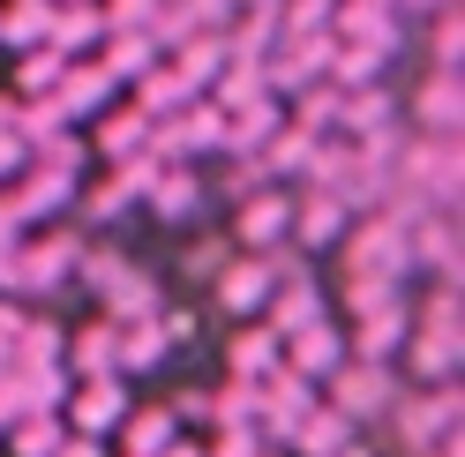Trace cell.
Wrapping results in <instances>:
<instances>
[{
  "instance_id": "cell-1",
  "label": "cell",
  "mask_w": 465,
  "mask_h": 457,
  "mask_svg": "<svg viewBox=\"0 0 465 457\" xmlns=\"http://www.w3.org/2000/svg\"><path fill=\"white\" fill-rule=\"evenodd\" d=\"M75 255H83V233H68V225H53L45 240H15L8 285H0V293H15V300H53V293H68V285H75Z\"/></svg>"
},
{
  "instance_id": "cell-2",
  "label": "cell",
  "mask_w": 465,
  "mask_h": 457,
  "mask_svg": "<svg viewBox=\"0 0 465 457\" xmlns=\"http://www.w3.org/2000/svg\"><path fill=\"white\" fill-rule=\"evenodd\" d=\"M398 173L420 188L428 210H458V195H465V135H405L398 142Z\"/></svg>"
},
{
  "instance_id": "cell-3",
  "label": "cell",
  "mask_w": 465,
  "mask_h": 457,
  "mask_svg": "<svg viewBox=\"0 0 465 457\" xmlns=\"http://www.w3.org/2000/svg\"><path fill=\"white\" fill-rule=\"evenodd\" d=\"M383 420H391V435L405 442V457H428L435 442H450L458 427H465V390H458V383L405 390V397H398V405H391Z\"/></svg>"
},
{
  "instance_id": "cell-4",
  "label": "cell",
  "mask_w": 465,
  "mask_h": 457,
  "mask_svg": "<svg viewBox=\"0 0 465 457\" xmlns=\"http://www.w3.org/2000/svg\"><path fill=\"white\" fill-rule=\"evenodd\" d=\"M338 255H345V277H391V285H413V248H405V225L375 218V210L345 225Z\"/></svg>"
},
{
  "instance_id": "cell-5",
  "label": "cell",
  "mask_w": 465,
  "mask_h": 457,
  "mask_svg": "<svg viewBox=\"0 0 465 457\" xmlns=\"http://www.w3.org/2000/svg\"><path fill=\"white\" fill-rule=\"evenodd\" d=\"M323 390H331V413H345V427H375V420L398 405V367H383V360H345Z\"/></svg>"
},
{
  "instance_id": "cell-6",
  "label": "cell",
  "mask_w": 465,
  "mask_h": 457,
  "mask_svg": "<svg viewBox=\"0 0 465 457\" xmlns=\"http://www.w3.org/2000/svg\"><path fill=\"white\" fill-rule=\"evenodd\" d=\"M285 225H293V188H255L232 203V255H271L285 248Z\"/></svg>"
},
{
  "instance_id": "cell-7",
  "label": "cell",
  "mask_w": 465,
  "mask_h": 457,
  "mask_svg": "<svg viewBox=\"0 0 465 457\" xmlns=\"http://www.w3.org/2000/svg\"><path fill=\"white\" fill-rule=\"evenodd\" d=\"M128 383L121 375H98V383H68V397H61V427L68 435H91V442H105L113 427L128 420Z\"/></svg>"
},
{
  "instance_id": "cell-8",
  "label": "cell",
  "mask_w": 465,
  "mask_h": 457,
  "mask_svg": "<svg viewBox=\"0 0 465 457\" xmlns=\"http://www.w3.org/2000/svg\"><path fill=\"white\" fill-rule=\"evenodd\" d=\"M405 135H465V75L458 68H428L413 105L398 112Z\"/></svg>"
},
{
  "instance_id": "cell-9",
  "label": "cell",
  "mask_w": 465,
  "mask_h": 457,
  "mask_svg": "<svg viewBox=\"0 0 465 457\" xmlns=\"http://www.w3.org/2000/svg\"><path fill=\"white\" fill-rule=\"evenodd\" d=\"M271 293H278V277L263 255H225V270L211 277V307H225L232 323H255L271 307Z\"/></svg>"
},
{
  "instance_id": "cell-10",
  "label": "cell",
  "mask_w": 465,
  "mask_h": 457,
  "mask_svg": "<svg viewBox=\"0 0 465 457\" xmlns=\"http://www.w3.org/2000/svg\"><path fill=\"white\" fill-rule=\"evenodd\" d=\"M308 405H315V383H301L293 367H278L271 383H255L248 420H255V435H263V442H285V435H293V427L308 420Z\"/></svg>"
},
{
  "instance_id": "cell-11",
  "label": "cell",
  "mask_w": 465,
  "mask_h": 457,
  "mask_svg": "<svg viewBox=\"0 0 465 457\" xmlns=\"http://www.w3.org/2000/svg\"><path fill=\"white\" fill-rule=\"evenodd\" d=\"M345 225H353V210H345L338 195H323V188H293V225H285V248L323 255V248L345 240Z\"/></svg>"
},
{
  "instance_id": "cell-12",
  "label": "cell",
  "mask_w": 465,
  "mask_h": 457,
  "mask_svg": "<svg viewBox=\"0 0 465 457\" xmlns=\"http://www.w3.org/2000/svg\"><path fill=\"white\" fill-rule=\"evenodd\" d=\"M278 353H285V367H293L301 383H315V390H323V383L338 375V367L353 360V353H345V330H338V316H323V323H308V330H293V337H285Z\"/></svg>"
},
{
  "instance_id": "cell-13",
  "label": "cell",
  "mask_w": 465,
  "mask_h": 457,
  "mask_svg": "<svg viewBox=\"0 0 465 457\" xmlns=\"http://www.w3.org/2000/svg\"><path fill=\"white\" fill-rule=\"evenodd\" d=\"M338 135H345V142H398V135H405L398 98L383 91V83H368V91H345V105H338Z\"/></svg>"
},
{
  "instance_id": "cell-14",
  "label": "cell",
  "mask_w": 465,
  "mask_h": 457,
  "mask_svg": "<svg viewBox=\"0 0 465 457\" xmlns=\"http://www.w3.org/2000/svg\"><path fill=\"white\" fill-rule=\"evenodd\" d=\"M135 203L151 210V218H165V225H188V218L203 210V173H195V165H165V158H158V173L143 180Z\"/></svg>"
},
{
  "instance_id": "cell-15",
  "label": "cell",
  "mask_w": 465,
  "mask_h": 457,
  "mask_svg": "<svg viewBox=\"0 0 465 457\" xmlns=\"http://www.w3.org/2000/svg\"><path fill=\"white\" fill-rule=\"evenodd\" d=\"M405 323H413V307L405 300H383V307H368V316H353V330H345V353L353 360H398V345H405Z\"/></svg>"
},
{
  "instance_id": "cell-16",
  "label": "cell",
  "mask_w": 465,
  "mask_h": 457,
  "mask_svg": "<svg viewBox=\"0 0 465 457\" xmlns=\"http://www.w3.org/2000/svg\"><path fill=\"white\" fill-rule=\"evenodd\" d=\"M113 91H121V83H113L98 61H68L61 83H53V105H61V121H98Z\"/></svg>"
},
{
  "instance_id": "cell-17",
  "label": "cell",
  "mask_w": 465,
  "mask_h": 457,
  "mask_svg": "<svg viewBox=\"0 0 465 457\" xmlns=\"http://www.w3.org/2000/svg\"><path fill=\"white\" fill-rule=\"evenodd\" d=\"M278 367H285V353H278V337L263 323H248V330L225 337V383H248L255 390V383H271Z\"/></svg>"
},
{
  "instance_id": "cell-18",
  "label": "cell",
  "mask_w": 465,
  "mask_h": 457,
  "mask_svg": "<svg viewBox=\"0 0 465 457\" xmlns=\"http://www.w3.org/2000/svg\"><path fill=\"white\" fill-rule=\"evenodd\" d=\"M323 316H331L323 285H315V277H293V285H278V293H271V307H263V330H271L278 345H285V337H293V330L323 323Z\"/></svg>"
},
{
  "instance_id": "cell-19",
  "label": "cell",
  "mask_w": 465,
  "mask_h": 457,
  "mask_svg": "<svg viewBox=\"0 0 465 457\" xmlns=\"http://www.w3.org/2000/svg\"><path fill=\"white\" fill-rule=\"evenodd\" d=\"M151 128H158V121H151L143 105H121V112L105 105V112H98V135H91V151H98L105 165H128L135 151H151Z\"/></svg>"
},
{
  "instance_id": "cell-20",
  "label": "cell",
  "mask_w": 465,
  "mask_h": 457,
  "mask_svg": "<svg viewBox=\"0 0 465 457\" xmlns=\"http://www.w3.org/2000/svg\"><path fill=\"white\" fill-rule=\"evenodd\" d=\"M61 375H68V383H98V375H113V323H105V316L83 323V330H68Z\"/></svg>"
},
{
  "instance_id": "cell-21",
  "label": "cell",
  "mask_w": 465,
  "mask_h": 457,
  "mask_svg": "<svg viewBox=\"0 0 465 457\" xmlns=\"http://www.w3.org/2000/svg\"><path fill=\"white\" fill-rule=\"evenodd\" d=\"M98 45H105V53H98V68H105L113 83H135V75H151V68L165 61L151 31H105Z\"/></svg>"
},
{
  "instance_id": "cell-22",
  "label": "cell",
  "mask_w": 465,
  "mask_h": 457,
  "mask_svg": "<svg viewBox=\"0 0 465 457\" xmlns=\"http://www.w3.org/2000/svg\"><path fill=\"white\" fill-rule=\"evenodd\" d=\"M361 427H345V413H331V405H308V420L293 427V435H285V450L293 457H331L338 442H353Z\"/></svg>"
},
{
  "instance_id": "cell-23",
  "label": "cell",
  "mask_w": 465,
  "mask_h": 457,
  "mask_svg": "<svg viewBox=\"0 0 465 457\" xmlns=\"http://www.w3.org/2000/svg\"><path fill=\"white\" fill-rule=\"evenodd\" d=\"M113 435H121V450H128V457H158L173 435H181V427H173V413H165V405H128V420L113 427Z\"/></svg>"
},
{
  "instance_id": "cell-24",
  "label": "cell",
  "mask_w": 465,
  "mask_h": 457,
  "mask_svg": "<svg viewBox=\"0 0 465 457\" xmlns=\"http://www.w3.org/2000/svg\"><path fill=\"white\" fill-rule=\"evenodd\" d=\"M0 435H8V457H61L68 427H61V413H23V420L0 427Z\"/></svg>"
},
{
  "instance_id": "cell-25",
  "label": "cell",
  "mask_w": 465,
  "mask_h": 457,
  "mask_svg": "<svg viewBox=\"0 0 465 457\" xmlns=\"http://www.w3.org/2000/svg\"><path fill=\"white\" fill-rule=\"evenodd\" d=\"M338 105H345V91L338 83H308V91H293V112H285V121H293L301 135H338Z\"/></svg>"
},
{
  "instance_id": "cell-26",
  "label": "cell",
  "mask_w": 465,
  "mask_h": 457,
  "mask_svg": "<svg viewBox=\"0 0 465 457\" xmlns=\"http://www.w3.org/2000/svg\"><path fill=\"white\" fill-rule=\"evenodd\" d=\"M383 53L375 45H331V68H323V83H338V91H368V83H383Z\"/></svg>"
},
{
  "instance_id": "cell-27",
  "label": "cell",
  "mask_w": 465,
  "mask_h": 457,
  "mask_svg": "<svg viewBox=\"0 0 465 457\" xmlns=\"http://www.w3.org/2000/svg\"><path fill=\"white\" fill-rule=\"evenodd\" d=\"M135 203V173H128V165H105V180H91V188H83V218H121Z\"/></svg>"
},
{
  "instance_id": "cell-28",
  "label": "cell",
  "mask_w": 465,
  "mask_h": 457,
  "mask_svg": "<svg viewBox=\"0 0 465 457\" xmlns=\"http://www.w3.org/2000/svg\"><path fill=\"white\" fill-rule=\"evenodd\" d=\"M458 53H465V8H435V23H428V68H458Z\"/></svg>"
},
{
  "instance_id": "cell-29",
  "label": "cell",
  "mask_w": 465,
  "mask_h": 457,
  "mask_svg": "<svg viewBox=\"0 0 465 457\" xmlns=\"http://www.w3.org/2000/svg\"><path fill=\"white\" fill-rule=\"evenodd\" d=\"M135 105H143V112H151V121H165V112H173V105H188V91H181V75H173V68L158 61L151 75H135Z\"/></svg>"
},
{
  "instance_id": "cell-30",
  "label": "cell",
  "mask_w": 465,
  "mask_h": 457,
  "mask_svg": "<svg viewBox=\"0 0 465 457\" xmlns=\"http://www.w3.org/2000/svg\"><path fill=\"white\" fill-rule=\"evenodd\" d=\"M225 255H232V240L225 233H203L188 255H181V277H195V285H211L218 270H225Z\"/></svg>"
},
{
  "instance_id": "cell-31",
  "label": "cell",
  "mask_w": 465,
  "mask_h": 457,
  "mask_svg": "<svg viewBox=\"0 0 465 457\" xmlns=\"http://www.w3.org/2000/svg\"><path fill=\"white\" fill-rule=\"evenodd\" d=\"M61 68H68L61 53H38V45H31V53H23V68H15L23 98H53V83H61Z\"/></svg>"
},
{
  "instance_id": "cell-32",
  "label": "cell",
  "mask_w": 465,
  "mask_h": 457,
  "mask_svg": "<svg viewBox=\"0 0 465 457\" xmlns=\"http://www.w3.org/2000/svg\"><path fill=\"white\" fill-rule=\"evenodd\" d=\"M271 442L255 435V420H218V442L203 450V457H263Z\"/></svg>"
},
{
  "instance_id": "cell-33",
  "label": "cell",
  "mask_w": 465,
  "mask_h": 457,
  "mask_svg": "<svg viewBox=\"0 0 465 457\" xmlns=\"http://www.w3.org/2000/svg\"><path fill=\"white\" fill-rule=\"evenodd\" d=\"M45 0H23V8L8 15V23H0V38H8V45H23V53H31V45H45Z\"/></svg>"
},
{
  "instance_id": "cell-34",
  "label": "cell",
  "mask_w": 465,
  "mask_h": 457,
  "mask_svg": "<svg viewBox=\"0 0 465 457\" xmlns=\"http://www.w3.org/2000/svg\"><path fill=\"white\" fill-rule=\"evenodd\" d=\"M98 23H105V31H151L158 0H98Z\"/></svg>"
},
{
  "instance_id": "cell-35",
  "label": "cell",
  "mask_w": 465,
  "mask_h": 457,
  "mask_svg": "<svg viewBox=\"0 0 465 457\" xmlns=\"http://www.w3.org/2000/svg\"><path fill=\"white\" fill-rule=\"evenodd\" d=\"M23 165H31V151H23V135H15V128H0V188H8V180L23 173Z\"/></svg>"
},
{
  "instance_id": "cell-36",
  "label": "cell",
  "mask_w": 465,
  "mask_h": 457,
  "mask_svg": "<svg viewBox=\"0 0 465 457\" xmlns=\"http://www.w3.org/2000/svg\"><path fill=\"white\" fill-rule=\"evenodd\" d=\"M61 457H105V442H91V435H68V442H61Z\"/></svg>"
},
{
  "instance_id": "cell-37",
  "label": "cell",
  "mask_w": 465,
  "mask_h": 457,
  "mask_svg": "<svg viewBox=\"0 0 465 457\" xmlns=\"http://www.w3.org/2000/svg\"><path fill=\"white\" fill-rule=\"evenodd\" d=\"M158 457H203V450H195V442H181V435H173V442H165Z\"/></svg>"
},
{
  "instance_id": "cell-38",
  "label": "cell",
  "mask_w": 465,
  "mask_h": 457,
  "mask_svg": "<svg viewBox=\"0 0 465 457\" xmlns=\"http://www.w3.org/2000/svg\"><path fill=\"white\" fill-rule=\"evenodd\" d=\"M331 457H375V450H368V442H361V435H353V442H338V450H331Z\"/></svg>"
},
{
  "instance_id": "cell-39",
  "label": "cell",
  "mask_w": 465,
  "mask_h": 457,
  "mask_svg": "<svg viewBox=\"0 0 465 457\" xmlns=\"http://www.w3.org/2000/svg\"><path fill=\"white\" fill-rule=\"evenodd\" d=\"M383 8H398V15H413V0H383Z\"/></svg>"
},
{
  "instance_id": "cell-40",
  "label": "cell",
  "mask_w": 465,
  "mask_h": 457,
  "mask_svg": "<svg viewBox=\"0 0 465 457\" xmlns=\"http://www.w3.org/2000/svg\"><path fill=\"white\" fill-rule=\"evenodd\" d=\"M45 8H53V0H45Z\"/></svg>"
}]
</instances>
